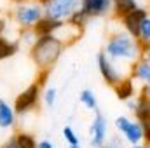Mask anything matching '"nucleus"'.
<instances>
[{
    "instance_id": "obj_1",
    "label": "nucleus",
    "mask_w": 150,
    "mask_h": 148,
    "mask_svg": "<svg viewBox=\"0 0 150 148\" xmlns=\"http://www.w3.org/2000/svg\"><path fill=\"white\" fill-rule=\"evenodd\" d=\"M103 54L110 61L117 63L119 66L127 65V68H131V65L142 58V45L129 33H126L124 30H119L108 37Z\"/></svg>"
},
{
    "instance_id": "obj_2",
    "label": "nucleus",
    "mask_w": 150,
    "mask_h": 148,
    "mask_svg": "<svg viewBox=\"0 0 150 148\" xmlns=\"http://www.w3.org/2000/svg\"><path fill=\"white\" fill-rule=\"evenodd\" d=\"M65 42L58 35H45L35 38L30 45V58L38 66V70H51L65 51Z\"/></svg>"
},
{
    "instance_id": "obj_3",
    "label": "nucleus",
    "mask_w": 150,
    "mask_h": 148,
    "mask_svg": "<svg viewBox=\"0 0 150 148\" xmlns=\"http://www.w3.org/2000/svg\"><path fill=\"white\" fill-rule=\"evenodd\" d=\"M42 7H44L45 18L67 23L74 12L80 11V0H51Z\"/></svg>"
},
{
    "instance_id": "obj_4",
    "label": "nucleus",
    "mask_w": 150,
    "mask_h": 148,
    "mask_svg": "<svg viewBox=\"0 0 150 148\" xmlns=\"http://www.w3.org/2000/svg\"><path fill=\"white\" fill-rule=\"evenodd\" d=\"M113 125L122 134L124 143H127L129 147H134V145H142L143 143V129H142V125L134 118H129L126 115H119L115 118Z\"/></svg>"
},
{
    "instance_id": "obj_5",
    "label": "nucleus",
    "mask_w": 150,
    "mask_h": 148,
    "mask_svg": "<svg viewBox=\"0 0 150 148\" xmlns=\"http://www.w3.org/2000/svg\"><path fill=\"white\" fill-rule=\"evenodd\" d=\"M42 18H44V7L40 4H19L14 11V19L26 30H32Z\"/></svg>"
},
{
    "instance_id": "obj_6",
    "label": "nucleus",
    "mask_w": 150,
    "mask_h": 148,
    "mask_svg": "<svg viewBox=\"0 0 150 148\" xmlns=\"http://www.w3.org/2000/svg\"><path fill=\"white\" fill-rule=\"evenodd\" d=\"M38 98H40V87H38L37 82H33V84H30L25 91H21L16 96L14 106H12L14 113L16 115H25L30 110H33L38 103Z\"/></svg>"
},
{
    "instance_id": "obj_7",
    "label": "nucleus",
    "mask_w": 150,
    "mask_h": 148,
    "mask_svg": "<svg viewBox=\"0 0 150 148\" xmlns=\"http://www.w3.org/2000/svg\"><path fill=\"white\" fill-rule=\"evenodd\" d=\"M98 70H100V73H101V77H103L105 84H108L110 87H115L122 78L129 77L127 72H124L117 63L110 61L103 52L98 54Z\"/></svg>"
},
{
    "instance_id": "obj_8",
    "label": "nucleus",
    "mask_w": 150,
    "mask_h": 148,
    "mask_svg": "<svg viewBox=\"0 0 150 148\" xmlns=\"http://www.w3.org/2000/svg\"><path fill=\"white\" fill-rule=\"evenodd\" d=\"M108 140V122L107 117L98 110L89 125V145L93 148H103Z\"/></svg>"
},
{
    "instance_id": "obj_9",
    "label": "nucleus",
    "mask_w": 150,
    "mask_h": 148,
    "mask_svg": "<svg viewBox=\"0 0 150 148\" xmlns=\"http://www.w3.org/2000/svg\"><path fill=\"white\" fill-rule=\"evenodd\" d=\"M134 118L143 129V143H150V99L145 94L136 96V106H134Z\"/></svg>"
},
{
    "instance_id": "obj_10",
    "label": "nucleus",
    "mask_w": 150,
    "mask_h": 148,
    "mask_svg": "<svg viewBox=\"0 0 150 148\" xmlns=\"http://www.w3.org/2000/svg\"><path fill=\"white\" fill-rule=\"evenodd\" d=\"M150 14V11L147 7H136L134 11H131V12H127L126 16H122L120 18V23H122V26H124V32L126 33H129L133 38L140 37V26H142V23H143V19L147 18Z\"/></svg>"
},
{
    "instance_id": "obj_11",
    "label": "nucleus",
    "mask_w": 150,
    "mask_h": 148,
    "mask_svg": "<svg viewBox=\"0 0 150 148\" xmlns=\"http://www.w3.org/2000/svg\"><path fill=\"white\" fill-rule=\"evenodd\" d=\"M80 11L91 18H103L113 11V0H80Z\"/></svg>"
},
{
    "instance_id": "obj_12",
    "label": "nucleus",
    "mask_w": 150,
    "mask_h": 148,
    "mask_svg": "<svg viewBox=\"0 0 150 148\" xmlns=\"http://www.w3.org/2000/svg\"><path fill=\"white\" fill-rule=\"evenodd\" d=\"M65 26V23L63 21H54V19H51V18H42V19H38L37 25L32 28V32L35 33V37H45V35H56V32H59L61 28Z\"/></svg>"
},
{
    "instance_id": "obj_13",
    "label": "nucleus",
    "mask_w": 150,
    "mask_h": 148,
    "mask_svg": "<svg viewBox=\"0 0 150 148\" xmlns=\"http://www.w3.org/2000/svg\"><path fill=\"white\" fill-rule=\"evenodd\" d=\"M113 91H115L117 99H120V101H129V99H134V98L138 96V91H136L134 80H133L131 77L122 78V80L113 87Z\"/></svg>"
},
{
    "instance_id": "obj_14",
    "label": "nucleus",
    "mask_w": 150,
    "mask_h": 148,
    "mask_svg": "<svg viewBox=\"0 0 150 148\" xmlns=\"http://www.w3.org/2000/svg\"><path fill=\"white\" fill-rule=\"evenodd\" d=\"M129 77L133 80H138L142 82L143 85L150 84V63H147L145 59H138L136 63L131 65V70H129Z\"/></svg>"
},
{
    "instance_id": "obj_15",
    "label": "nucleus",
    "mask_w": 150,
    "mask_h": 148,
    "mask_svg": "<svg viewBox=\"0 0 150 148\" xmlns=\"http://www.w3.org/2000/svg\"><path fill=\"white\" fill-rule=\"evenodd\" d=\"M14 122H16V113L12 110V106L5 99L0 98V127L9 129L14 125Z\"/></svg>"
},
{
    "instance_id": "obj_16",
    "label": "nucleus",
    "mask_w": 150,
    "mask_h": 148,
    "mask_svg": "<svg viewBox=\"0 0 150 148\" xmlns=\"http://www.w3.org/2000/svg\"><path fill=\"white\" fill-rule=\"evenodd\" d=\"M136 7H140L138 0H113V16L115 18H122L127 12L134 11Z\"/></svg>"
},
{
    "instance_id": "obj_17",
    "label": "nucleus",
    "mask_w": 150,
    "mask_h": 148,
    "mask_svg": "<svg viewBox=\"0 0 150 148\" xmlns=\"http://www.w3.org/2000/svg\"><path fill=\"white\" fill-rule=\"evenodd\" d=\"M18 51H19V42L0 37V61H4L7 58H12Z\"/></svg>"
},
{
    "instance_id": "obj_18",
    "label": "nucleus",
    "mask_w": 150,
    "mask_h": 148,
    "mask_svg": "<svg viewBox=\"0 0 150 148\" xmlns=\"http://www.w3.org/2000/svg\"><path fill=\"white\" fill-rule=\"evenodd\" d=\"M80 103L91 111H98V99H96V94L91 91V89H82L80 91V96H79Z\"/></svg>"
},
{
    "instance_id": "obj_19",
    "label": "nucleus",
    "mask_w": 150,
    "mask_h": 148,
    "mask_svg": "<svg viewBox=\"0 0 150 148\" xmlns=\"http://www.w3.org/2000/svg\"><path fill=\"white\" fill-rule=\"evenodd\" d=\"M87 21H89V18H87L82 11H77V12H74V14H72V18H70L67 23H68L72 28H75L77 32H80V33H82V30L86 28Z\"/></svg>"
},
{
    "instance_id": "obj_20",
    "label": "nucleus",
    "mask_w": 150,
    "mask_h": 148,
    "mask_svg": "<svg viewBox=\"0 0 150 148\" xmlns=\"http://www.w3.org/2000/svg\"><path fill=\"white\" fill-rule=\"evenodd\" d=\"M14 138H16V141H18L19 148H37V140H35L30 132L19 131V132L14 134Z\"/></svg>"
},
{
    "instance_id": "obj_21",
    "label": "nucleus",
    "mask_w": 150,
    "mask_h": 148,
    "mask_svg": "<svg viewBox=\"0 0 150 148\" xmlns=\"http://www.w3.org/2000/svg\"><path fill=\"white\" fill-rule=\"evenodd\" d=\"M140 45H150V14L143 19L140 26V37H138Z\"/></svg>"
},
{
    "instance_id": "obj_22",
    "label": "nucleus",
    "mask_w": 150,
    "mask_h": 148,
    "mask_svg": "<svg viewBox=\"0 0 150 148\" xmlns=\"http://www.w3.org/2000/svg\"><path fill=\"white\" fill-rule=\"evenodd\" d=\"M63 138L67 140L68 147L80 145V140H79V136H77V132L74 131V127H72V125H65V127H63Z\"/></svg>"
},
{
    "instance_id": "obj_23",
    "label": "nucleus",
    "mask_w": 150,
    "mask_h": 148,
    "mask_svg": "<svg viewBox=\"0 0 150 148\" xmlns=\"http://www.w3.org/2000/svg\"><path fill=\"white\" fill-rule=\"evenodd\" d=\"M56 98H58V91H56V87H47L45 92H44V103H45L47 106H54Z\"/></svg>"
},
{
    "instance_id": "obj_24",
    "label": "nucleus",
    "mask_w": 150,
    "mask_h": 148,
    "mask_svg": "<svg viewBox=\"0 0 150 148\" xmlns=\"http://www.w3.org/2000/svg\"><path fill=\"white\" fill-rule=\"evenodd\" d=\"M103 148H124V140L120 136H108Z\"/></svg>"
},
{
    "instance_id": "obj_25",
    "label": "nucleus",
    "mask_w": 150,
    "mask_h": 148,
    "mask_svg": "<svg viewBox=\"0 0 150 148\" xmlns=\"http://www.w3.org/2000/svg\"><path fill=\"white\" fill-rule=\"evenodd\" d=\"M49 73H51V70H38V73H37V84H38V87H42V85L45 84V80H47Z\"/></svg>"
},
{
    "instance_id": "obj_26",
    "label": "nucleus",
    "mask_w": 150,
    "mask_h": 148,
    "mask_svg": "<svg viewBox=\"0 0 150 148\" xmlns=\"http://www.w3.org/2000/svg\"><path fill=\"white\" fill-rule=\"evenodd\" d=\"M0 148H19V145H18V141H16L14 136H9V138L0 145Z\"/></svg>"
},
{
    "instance_id": "obj_27",
    "label": "nucleus",
    "mask_w": 150,
    "mask_h": 148,
    "mask_svg": "<svg viewBox=\"0 0 150 148\" xmlns=\"http://www.w3.org/2000/svg\"><path fill=\"white\" fill-rule=\"evenodd\" d=\"M142 59L150 63V45H142Z\"/></svg>"
},
{
    "instance_id": "obj_28",
    "label": "nucleus",
    "mask_w": 150,
    "mask_h": 148,
    "mask_svg": "<svg viewBox=\"0 0 150 148\" xmlns=\"http://www.w3.org/2000/svg\"><path fill=\"white\" fill-rule=\"evenodd\" d=\"M37 148H54V143L49 141V140H42L37 143Z\"/></svg>"
},
{
    "instance_id": "obj_29",
    "label": "nucleus",
    "mask_w": 150,
    "mask_h": 148,
    "mask_svg": "<svg viewBox=\"0 0 150 148\" xmlns=\"http://www.w3.org/2000/svg\"><path fill=\"white\" fill-rule=\"evenodd\" d=\"M126 103H127V110L134 111V106H136V98H134V99H129V101H126Z\"/></svg>"
},
{
    "instance_id": "obj_30",
    "label": "nucleus",
    "mask_w": 150,
    "mask_h": 148,
    "mask_svg": "<svg viewBox=\"0 0 150 148\" xmlns=\"http://www.w3.org/2000/svg\"><path fill=\"white\" fill-rule=\"evenodd\" d=\"M5 28H7V23H5V19H2V18H0V37H4L2 33L5 32Z\"/></svg>"
},
{
    "instance_id": "obj_31",
    "label": "nucleus",
    "mask_w": 150,
    "mask_h": 148,
    "mask_svg": "<svg viewBox=\"0 0 150 148\" xmlns=\"http://www.w3.org/2000/svg\"><path fill=\"white\" fill-rule=\"evenodd\" d=\"M142 94H145V96H147V98L150 99V84L143 85V89H142Z\"/></svg>"
},
{
    "instance_id": "obj_32",
    "label": "nucleus",
    "mask_w": 150,
    "mask_h": 148,
    "mask_svg": "<svg viewBox=\"0 0 150 148\" xmlns=\"http://www.w3.org/2000/svg\"><path fill=\"white\" fill-rule=\"evenodd\" d=\"M129 148H147V147H145V143H142V145H134V147H129Z\"/></svg>"
},
{
    "instance_id": "obj_33",
    "label": "nucleus",
    "mask_w": 150,
    "mask_h": 148,
    "mask_svg": "<svg viewBox=\"0 0 150 148\" xmlns=\"http://www.w3.org/2000/svg\"><path fill=\"white\" fill-rule=\"evenodd\" d=\"M47 2H51V0H38V4H40V5H45Z\"/></svg>"
},
{
    "instance_id": "obj_34",
    "label": "nucleus",
    "mask_w": 150,
    "mask_h": 148,
    "mask_svg": "<svg viewBox=\"0 0 150 148\" xmlns=\"http://www.w3.org/2000/svg\"><path fill=\"white\" fill-rule=\"evenodd\" d=\"M68 148H82L80 145H74V147H68Z\"/></svg>"
},
{
    "instance_id": "obj_35",
    "label": "nucleus",
    "mask_w": 150,
    "mask_h": 148,
    "mask_svg": "<svg viewBox=\"0 0 150 148\" xmlns=\"http://www.w3.org/2000/svg\"><path fill=\"white\" fill-rule=\"evenodd\" d=\"M12 2H16V4H23V0H12Z\"/></svg>"
},
{
    "instance_id": "obj_36",
    "label": "nucleus",
    "mask_w": 150,
    "mask_h": 148,
    "mask_svg": "<svg viewBox=\"0 0 150 148\" xmlns=\"http://www.w3.org/2000/svg\"><path fill=\"white\" fill-rule=\"evenodd\" d=\"M145 147H147V148H150V143H147V145H145Z\"/></svg>"
},
{
    "instance_id": "obj_37",
    "label": "nucleus",
    "mask_w": 150,
    "mask_h": 148,
    "mask_svg": "<svg viewBox=\"0 0 150 148\" xmlns=\"http://www.w3.org/2000/svg\"><path fill=\"white\" fill-rule=\"evenodd\" d=\"M149 2H150V0H149Z\"/></svg>"
}]
</instances>
